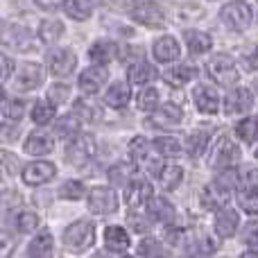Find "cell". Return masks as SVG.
<instances>
[{
	"label": "cell",
	"mask_w": 258,
	"mask_h": 258,
	"mask_svg": "<svg viewBox=\"0 0 258 258\" xmlns=\"http://www.w3.org/2000/svg\"><path fill=\"white\" fill-rule=\"evenodd\" d=\"M129 154L134 161H145L150 163V141H145L143 136H136L129 143Z\"/></svg>",
	"instance_id": "obj_41"
},
{
	"label": "cell",
	"mask_w": 258,
	"mask_h": 258,
	"mask_svg": "<svg viewBox=\"0 0 258 258\" xmlns=\"http://www.w3.org/2000/svg\"><path fill=\"white\" fill-rule=\"evenodd\" d=\"M242 59H245V68H247V71H258V50L256 48L242 52Z\"/></svg>",
	"instance_id": "obj_50"
},
{
	"label": "cell",
	"mask_w": 258,
	"mask_h": 258,
	"mask_svg": "<svg viewBox=\"0 0 258 258\" xmlns=\"http://www.w3.org/2000/svg\"><path fill=\"white\" fill-rule=\"evenodd\" d=\"M195 77H197V68L188 66V63H179L177 68H172V71L165 73L163 80L168 82L170 86H183L190 80H195Z\"/></svg>",
	"instance_id": "obj_24"
},
{
	"label": "cell",
	"mask_w": 258,
	"mask_h": 258,
	"mask_svg": "<svg viewBox=\"0 0 258 258\" xmlns=\"http://www.w3.org/2000/svg\"><path fill=\"white\" fill-rule=\"evenodd\" d=\"M129 14L134 16V21L147 27H163L165 23L163 9L156 5V0H129Z\"/></svg>",
	"instance_id": "obj_2"
},
{
	"label": "cell",
	"mask_w": 258,
	"mask_h": 258,
	"mask_svg": "<svg viewBox=\"0 0 258 258\" xmlns=\"http://www.w3.org/2000/svg\"><path fill=\"white\" fill-rule=\"evenodd\" d=\"M129 98H132V91H129L127 82H116V84L109 86L107 95H104V102L113 109H122V107H127Z\"/></svg>",
	"instance_id": "obj_22"
},
{
	"label": "cell",
	"mask_w": 258,
	"mask_h": 258,
	"mask_svg": "<svg viewBox=\"0 0 258 258\" xmlns=\"http://www.w3.org/2000/svg\"><path fill=\"white\" fill-rule=\"evenodd\" d=\"M152 52H154L156 61H161V63L174 61V59H179V43H177V39H172V36H161V39L154 41Z\"/></svg>",
	"instance_id": "obj_19"
},
{
	"label": "cell",
	"mask_w": 258,
	"mask_h": 258,
	"mask_svg": "<svg viewBox=\"0 0 258 258\" xmlns=\"http://www.w3.org/2000/svg\"><path fill=\"white\" fill-rule=\"evenodd\" d=\"M156 179L161 181V186H163V188L172 190V188H177L179 183H181L183 170L179 168V165H161V170L156 172Z\"/></svg>",
	"instance_id": "obj_27"
},
{
	"label": "cell",
	"mask_w": 258,
	"mask_h": 258,
	"mask_svg": "<svg viewBox=\"0 0 258 258\" xmlns=\"http://www.w3.org/2000/svg\"><path fill=\"white\" fill-rule=\"evenodd\" d=\"M54 147V141L52 136H48V134L43 132H34L27 136L25 141V152L32 156H43V154H50Z\"/></svg>",
	"instance_id": "obj_20"
},
{
	"label": "cell",
	"mask_w": 258,
	"mask_h": 258,
	"mask_svg": "<svg viewBox=\"0 0 258 258\" xmlns=\"http://www.w3.org/2000/svg\"><path fill=\"white\" fill-rule=\"evenodd\" d=\"M159 107V93L154 89H145L138 95V109L141 111H154Z\"/></svg>",
	"instance_id": "obj_43"
},
{
	"label": "cell",
	"mask_w": 258,
	"mask_h": 258,
	"mask_svg": "<svg viewBox=\"0 0 258 258\" xmlns=\"http://www.w3.org/2000/svg\"><path fill=\"white\" fill-rule=\"evenodd\" d=\"M54 118V102H39L32 109V120L36 125H48Z\"/></svg>",
	"instance_id": "obj_39"
},
{
	"label": "cell",
	"mask_w": 258,
	"mask_h": 258,
	"mask_svg": "<svg viewBox=\"0 0 258 258\" xmlns=\"http://www.w3.org/2000/svg\"><path fill=\"white\" fill-rule=\"evenodd\" d=\"M93 152H95V143L86 134H75L66 143V161L73 165H84L86 161L93 159Z\"/></svg>",
	"instance_id": "obj_5"
},
{
	"label": "cell",
	"mask_w": 258,
	"mask_h": 258,
	"mask_svg": "<svg viewBox=\"0 0 258 258\" xmlns=\"http://www.w3.org/2000/svg\"><path fill=\"white\" fill-rule=\"evenodd\" d=\"M238 206L251 215H258V190L256 188H245L238 190Z\"/></svg>",
	"instance_id": "obj_37"
},
{
	"label": "cell",
	"mask_w": 258,
	"mask_h": 258,
	"mask_svg": "<svg viewBox=\"0 0 258 258\" xmlns=\"http://www.w3.org/2000/svg\"><path fill=\"white\" fill-rule=\"evenodd\" d=\"M107 80H109L107 66L95 63V66L86 68V71L80 75V89H82V93H86V95H95L104 84H107Z\"/></svg>",
	"instance_id": "obj_9"
},
{
	"label": "cell",
	"mask_w": 258,
	"mask_h": 258,
	"mask_svg": "<svg viewBox=\"0 0 258 258\" xmlns=\"http://www.w3.org/2000/svg\"><path fill=\"white\" fill-rule=\"evenodd\" d=\"M113 54H116V45L113 43H109V41H98V43H93L89 48V57H91V61H95V63H109L113 59Z\"/></svg>",
	"instance_id": "obj_29"
},
{
	"label": "cell",
	"mask_w": 258,
	"mask_h": 258,
	"mask_svg": "<svg viewBox=\"0 0 258 258\" xmlns=\"http://www.w3.org/2000/svg\"><path fill=\"white\" fill-rule=\"evenodd\" d=\"M154 75H156V71L145 61V59L132 63V66H129V71H127V77H129V82H132V84H147L150 80H154Z\"/></svg>",
	"instance_id": "obj_26"
},
{
	"label": "cell",
	"mask_w": 258,
	"mask_h": 258,
	"mask_svg": "<svg viewBox=\"0 0 258 258\" xmlns=\"http://www.w3.org/2000/svg\"><path fill=\"white\" fill-rule=\"evenodd\" d=\"M45 61H48V68L52 75L63 77V75H71L77 66V57L73 50L68 48H54L45 54Z\"/></svg>",
	"instance_id": "obj_6"
},
{
	"label": "cell",
	"mask_w": 258,
	"mask_h": 258,
	"mask_svg": "<svg viewBox=\"0 0 258 258\" xmlns=\"http://www.w3.org/2000/svg\"><path fill=\"white\" fill-rule=\"evenodd\" d=\"M150 215L161 224H172L174 218H177V211H174V206L168 200L156 197V200L150 202Z\"/></svg>",
	"instance_id": "obj_21"
},
{
	"label": "cell",
	"mask_w": 258,
	"mask_h": 258,
	"mask_svg": "<svg viewBox=\"0 0 258 258\" xmlns=\"http://www.w3.org/2000/svg\"><path fill=\"white\" fill-rule=\"evenodd\" d=\"M54 174H57V168L52 163H48V161H34V163L23 168V181L27 186H41V183L50 181Z\"/></svg>",
	"instance_id": "obj_12"
},
{
	"label": "cell",
	"mask_w": 258,
	"mask_h": 258,
	"mask_svg": "<svg viewBox=\"0 0 258 258\" xmlns=\"http://www.w3.org/2000/svg\"><path fill=\"white\" fill-rule=\"evenodd\" d=\"M63 34V25L59 21H43L39 27V39L43 43H57Z\"/></svg>",
	"instance_id": "obj_32"
},
{
	"label": "cell",
	"mask_w": 258,
	"mask_h": 258,
	"mask_svg": "<svg viewBox=\"0 0 258 258\" xmlns=\"http://www.w3.org/2000/svg\"><path fill=\"white\" fill-rule=\"evenodd\" d=\"M104 242H107V247L111 251H127L129 247V236L127 231L122 227H107L104 229Z\"/></svg>",
	"instance_id": "obj_25"
},
{
	"label": "cell",
	"mask_w": 258,
	"mask_h": 258,
	"mask_svg": "<svg viewBox=\"0 0 258 258\" xmlns=\"http://www.w3.org/2000/svg\"><path fill=\"white\" fill-rule=\"evenodd\" d=\"M3 43L7 48L27 50L30 48V32L21 25H5L3 27Z\"/></svg>",
	"instance_id": "obj_18"
},
{
	"label": "cell",
	"mask_w": 258,
	"mask_h": 258,
	"mask_svg": "<svg viewBox=\"0 0 258 258\" xmlns=\"http://www.w3.org/2000/svg\"><path fill=\"white\" fill-rule=\"evenodd\" d=\"M206 71H209L211 80L220 86H233L238 80H240L236 63H233V59L227 57V54H215V57L209 61Z\"/></svg>",
	"instance_id": "obj_3"
},
{
	"label": "cell",
	"mask_w": 258,
	"mask_h": 258,
	"mask_svg": "<svg viewBox=\"0 0 258 258\" xmlns=\"http://www.w3.org/2000/svg\"><path fill=\"white\" fill-rule=\"evenodd\" d=\"M95 240V227L89 220H77L71 227H66L63 231V242H66L68 249L73 251H84L93 245Z\"/></svg>",
	"instance_id": "obj_1"
},
{
	"label": "cell",
	"mask_w": 258,
	"mask_h": 258,
	"mask_svg": "<svg viewBox=\"0 0 258 258\" xmlns=\"http://www.w3.org/2000/svg\"><path fill=\"white\" fill-rule=\"evenodd\" d=\"M254 107V93L247 89H236L224 98V113L227 116H240Z\"/></svg>",
	"instance_id": "obj_13"
},
{
	"label": "cell",
	"mask_w": 258,
	"mask_h": 258,
	"mask_svg": "<svg viewBox=\"0 0 258 258\" xmlns=\"http://www.w3.org/2000/svg\"><path fill=\"white\" fill-rule=\"evenodd\" d=\"M206 145H209V136H206L204 132H195L188 136L186 141V152L190 156H200L206 152Z\"/></svg>",
	"instance_id": "obj_40"
},
{
	"label": "cell",
	"mask_w": 258,
	"mask_h": 258,
	"mask_svg": "<svg viewBox=\"0 0 258 258\" xmlns=\"http://www.w3.org/2000/svg\"><path fill=\"white\" fill-rule=\"evenodd\" d=\"M181 120H183V111L172 102H168V104H163L161 109H156V113L150 118V122L152 125H156V127H174V125H179Z\"/></svg>",
	"instance_id": "obj_17"
},
{
	"label": "cell",
	"mask_w": 258,
	"mask_h": 258,
	"mask_svg": "<svg viewBox=\"0 0 258 258\" xmlns=\"http://www.w3.org/2000/svg\"><path fill=\"white\" fill-rule=\"evenodd\" d=\"M238 161H240V150H238V145H233L231 141L222 138V141L215 145L213 156H211L209 163L213 165V168L222 170V168H231V165L238 163Z\"/></svg>",
	"instance_id": "obj_10"
},
{
	"label": "cell",
	"mask_w": 258,
	"mask_h": 258,
	"mask_svg": "<svg viewBox=\"0 0 258 258\" xmlns=\"http://www.w3.org/2000/svg\"><path fill=\"white\" fill-rule=\"evenodd\" d=\"M16 227H18V231L21 233H32L36 227H39V215L32 213V211H25V213L18 215Z\"/></svg>",
	"instance_id": "obj_44"
},
{
	"label": "cell",
	"mask_w": 258,
	"mask_h": 258,
	"mask_svg": "<svg viewBox=\"0 0 258 258\" xmlns=\"http://www.w3.org/2000/svg\"><path fill=\"white\" fill-rule=\"evenodd\" d=\"M75 113L80 120H89V122H95V120H100V116H102V109L100 107H95L91 100H77L75 102Z\"/></svg>",
	"instance_id": "obj_31"
},
{
	"label": "cell",
	"mask_w": 258,
	"mask_h": 258,
	"mask_svg": "<svg viewBox=\"0 0 258 258\" xmlns=\"http://www.w3.org/2000/svg\"><path fill=\"white\" fill-rule=\"evenodd\" d=\"M43 80V71L39 63H23L16 73H14V89L18 91H32L41 84Z\"/></svg>",
	"instance_id": "obj_11"
},
{
	"label": "cell",
	"mask_w": 258,
	"mask_h": 258,
	"mask_svg": "<svg viewBox=\"0 0 258 258\" xmlns=\"http://www.w3.org/2000/svg\"><path fill=\"white\" fill-rule=\"evenodd\" d=\"M25 113V104L23 102H16V100H9L3 95V122H18Z\"/></svg>",
	"instance_id": "obj_33"
},
{
	"label": "cell",
	"mask_w": 258,
	"mask_h": 258,
	"mask_svg": "<svg viewBox=\"0 0 258 258\" xmlns=\"http://www.w3.org/2000/svg\"><path fill=\"white\" fill-rule=\"evenodd\" d=\"M138 254L141 256H163L165 249L161 247L159 240H143L141 245H138Z\"/></svg>",
	"instance_id": "obj_48"
},
{
	"label": "cell",
	"mask_w": 258,
	"mask_h": 258,
	"mask_svg": "<svg viewBox=\"0 0 258 258\" xmlns=\"http://www.w3.org/2000/svg\"><path fill=\"white\" fill-rule=\"evenodd\" d=\"M36 5H39L41 9H57L61 3H66V0H34Z\"/></svg>",
	"instance_id": "obj_53"
},
{
	"label": "cell",
	"mask_w": 258,
	"mask_h": 258,
	"mask_svg": "<svg viewBox=\"0 0 258 258\" xmlns=\"http://www.w3.org/2000/svg\"><path fill=\"white\" fill-rule=\"evenodd\" d=\"M132 224H134V229H136V231H150L147 220H143L141 215H136V213H132Z\"/></svg>",
	"instance_id": "obj_51"
},
{
	"label": "cell",
	"mask_w": 258,
	"mask_h": 258,
	"mask_svg": "<svg viewBox=\"0 0 258 258\" xmlns=\"http://www.w3.org/2000/svg\"><path fill=\"white\" fill-rule=\"evenodd\" d=\"M238 186L256 188V190H258V170H254V168H240V170H238Z\"/></svg>",
	"instance_id": "obj_46"
},
{
	"label": "cell",
	"mask_w": 258,
	"mask_h": 258,
	"mask_svg": "<svg viewBox=\"0 0 258 258\" xmlns=\"http://www.w3.org/2000/svg\"><path fill=\"white\" fill-rule=\"evenodd\" d=\"M256 159H258V152H256Z\"/></svg>",
	"instance_id": "obj_55"
},
{
	"label": "cell",
	"mask_w": 258,
	"mask_h": 258,
	"mask_svg": "<svg viewBox=\"0 0 258 258\" xmlns=\"http://www.w3.org/2000/svg\"><path fill=\"white\" fill-rule=\"evenodd\" d=\"M183 39H186V45H188V50H190L192 54L209 52L211 43H213V39H211L206 32H200V30H188L186 34H183Z\"/></svg>",
	"instance_id": "obj_23"
},
{
	"label": "cell",
	"mask_w": 258,
	"mask_h": 258,
	"mask_svg": "<svg viewBox=\"0 0 258 258\" xmlns=\"http://www.w3.org/2000/svg\"><path fill=\"white\" fill-rule=\"evenodd\" d=\"M63 9L75 21H86L91 16V12H93V0H66Z\"/></svg>",
	"instance_id": "obj_28"
},
{
	"label": "cell",
	"mask_w": 258,
	"mask_h": 258,
	"mask_svg": "<svg viewBox=\"0 0 258 258\" xmlns=\"http://www.w3.org/2000/svg\"><path fill=\"white\" fill-rule=\"evenodd\" d=\"M59 195L63 200H80V197L86 195V188L82 181H63L61 188H59Z\"/></svg>",
	"instance_id": "obj_42"
},
{
	"label": "cell",
	"mask_w": 258,
	"mask_h": 258,
	"mask_svg": "<svg viewBox=\"0 0 258 258\" xmlns=\"http://www.w3.org/2000/svg\"><path fill=\"white\" fill-rule=\"evenodd\" d=\"M154 147L156 152H159V156H168V159H172V156H179V152H181V145H179L177 138L172 136H159L154 138Z\"/></svg>",
	"instance_id": "obj_34"
},
{
	"label": "cell",
	"mask_w": 258,
	"mask_h": 258,
	"mask_svg": "<svg viewBox=\"0 0 258 258\" xmlns=\"http://www.w3.org/2000/svg\"><path fill=\"white\" fill-rule=\"evenodd\" d=\"M238 224H240V215L236 213L233 209H220L218 215H215V233L220 238H231L236 233Z\"/></svg>",
	"instance_id": "obj_15"
},
{
	"label": "cell",
	"mask_w": 258,
	"mask_h": 258,
	"mask_svg": "<svg viewBox=\"0 0 258 258\" xmlns=\"http://www.w3.org/2000/svg\"><path fill=\"white\" fill-rule=\"evenodd\" d=\"M236 134L242 138L245 143H256L258 141V118H245L236 125Z\"/></svg>",
	"instance_id": "obj_36"
},
{
	"label": "cell",
	"mask_w": 258,
	"mask_h": 258,
	"mask_svg": "<svg viewBox=\"0 0 258 258\" xmlns=\"http://www.w3.org/2000/svg\"><path fill=\"white\" fill-rule=\"evenodd\" d=\"M52 251V236L50 233H39L27 247V256H48Z\"/></svg>",
	"instance_id": "obj_35"
},
{
	"label": "cell",
	"mask_w": 258,
	"mask_h": 258,
	"mask_svg": "<svg viewBox=\"0 0 258 258\" xmlns=\"http://www.w3.org/2000/svg\"><path fill=\"white\" fill-rule=\"evenodd\" d=\"M57 134L63 138L68 136H75V134H80V118L75 116V113H68V116H61L57 120Z\"/></svg>",
	"instance_id": "obj_38"
},
{
	"label": "cell",
	"mask_w": 258,
	"mask_h": 258,
	"mask_svg": "<svg viewBox=\"0 0 258 258\" xmlns=\"http://www.w3.org/2000/svg\"><path fill=\"white\" fill-rule=\"evenodd\" d=\"M215 251V242L211 240V238H200V240H195L190 247H188V254H213Z\"/></svg>",
	"instance_id": "obj_47"
},
{
	"label": "cell",
	"mask_w": 258,
	"mask_h": 258,
	"mask_svg": "<svg viewBox=\"0 0 258 258\" xmlns=\"http://www.w3.org/2000/svg\"><path fill=\"white\" fill-rule=\"evenodd\" d=\"M165 238H168L170 245H179V240H181V231L174 227H168L165 229Z\"/></svg>",
	"instance_id": "obj_52"
},
{
	"label": "cell",
	"mask_w": 258,
	"mask_h": 258,
	"mask_svg": "<svg viewBox=\"0 0 258 258\" xmlns=\"http://www.w3.org/2000/svg\"><path fill=\"white\" fill-rule=\"evenodd\" d=\"M242 242L251 249V254H258V222H249L242 229Z\"/></svg>",
	"instance_id": "obj_45"
},
{
	"label": "cell",
	"mask_w": 258,
	"mask_h": 258,
	"mask_svg": "<svg viewBox=\"0 0 258 258\" xmlns=\"http://www.w3.org/2000/svg\"><path fill=\"white\" fill-rule=\"evenodd\" d=\"M9 73H12V61L9 57H3V82L9 80Z\"/></svg>",
	"instance_id": "obj_54"
},
{
	"label": "cell",
	"mask_w": 258,
	"mask_h": 258,
	"mask_svg": "<svg viewBox=\"0 0 258 258\" xmlns=\"http://www.w3.org/2000/svg\"><path fill=\"white\" fill-rule=\"evenodd\" d=\"M89 209L95 215H107L118 209V197L111 188H91L89 190Z\"/></svg>",
	"instance_id": "obj_8"
},
{
	"label": "cell",
	"mask_w": 258,
	"mask_h": 258,
	"mask_svg": "<svg viewBox=\"0 0 258 258\" xmlns=\"http://www.w3.org/2000/svg\"><path fill=\"white\" fill-rule=\"evenodd\" d=\"M251 7L245 3V0H233V3L224 5L222 12H220V18L222 23L229 27V30H236V32H242L247 30V25L251 23Z\"/></svg>",
	"instance_id": "obj_4"
},
{
	"label": "cell",
	"mask_w": 258,
	"mask_h": 258,
	"mask_svg": "<svg viewBox=\"0 0 258 258\" xmlns=\"http://www.w3.org/2000/svg\"><path fill=\"white\" fill-rule=\"evenodd\" d=\"M48 98H50V102H54V104H63L71 98V89L63 84H54L52 89L48 91Z\"/></svg>",
	"instance_id": "obj_49"
},
{
	"label": "cell",
	"mask_w": 258,
	"mask_h": 258,
	"mask_svg": "<svg viewBox=\"0 0 258 258\" xmlns=\"http://www.w3.org/2000/svg\"><path fill=\"white\" fill-rule=\"evenodd\" d=\"M200 202H202V206H204L206 211L224 209L227 202H229L227 186H222V183H218V186H206L204 190H202V195H200Z\"/></svg>",
	"instance_id": "obj_14"
},
{
	"label": "cell",
	"mask_w": 258,
	"mask_h": 258,
	"mask_svg": "<svg viewBox=\"0 0 258 258\" xmlns=\"http://www.w3.org/2000/svg\"><path fill=\"white\" fill-rule=\"evenodd\" d=\"M125 200L134 211H143L147 202H152V186L147 179L136 177L129 186H125Z\"/></svg>",
	"instance_id": "obj_7"
},
{
	"label": "cell",
	"mask_w": 258,
	"mask_h": 258,
	"mask_svg": "<svg viewBox=\"0 0 258 258\" xmlns=\"http://www.w3.org/2000/svg\"><path fill=\"white\" fill-rule=\"evenodd\" d=\"M192 102L202 113H218L220 109V98L211 86H197L192 93Z\"/></svg>",
	"instance_id": "obj_16"
},
{
	"label": "cell",
	"mask_w": 258,
	"mask_h": 258,
	"mask_svg": "<svg viewBox=\"0 0 258 258\" xmlns=\"http://www.w3.org/2000/svg\"><path fill=\"white\" fill-rule=\"evenodd\" d=\"M136 177H138L136 168L129 165V163H118V165H113V168L109 170V179H111L116 186H129Z\"/></svg>",
	"instance_id": "obj_30"
}]
</instances>
